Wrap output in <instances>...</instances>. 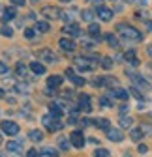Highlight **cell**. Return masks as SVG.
<instances>
[{
  "mask_svg": "<svg viewBox=\"0 0 152 157\" xmlns=\"http://www.w3.org/2000/svg\"><path fill=\"white\" fill-rule=\"evenodd\" d=\"M117 30H118V34L126 39V41H131V43H139L141 39H143V34L137 30V28H134V26H130V25H126V23H120L118 26H117Z\"/></svg>",
  "mask_w": 152,
  "mask_h": 157,
  "instance_id": "cell-1",
  "label": "cell"
},
{
  "mask_svg": "<svg viewBox=\"0 0 152 157\" xmlns=\"http://www.w3.org/2000/svg\"><path fill=\"white\" fill-rule=\"evenodd\" d=\"M75 64H77V67L83 69V71H92L98 64H102V60H96V58L92 60V58H86V56H77L75 58Z\"/></svg>",
  "mask_w": 152,
  "mask_h": 157,
  "instance_id": "cell-2",
  "label": "cell"
},
{
  "mask_svg": "<svg viewBox=\"0 0 152 157\" xmlns=\"http://www.w3.org/2000/svg\"><path fill=\"white\" fill-rule=\"evenodd\" d=\"M42 122H43V125L47 127V131H60L62 129V122L58 120V116H54V114H47V116H43L42 118Z\"/></svg>",
  "mask_w": 152,
  "mask_h": 157,
  "instance_id": "cell-3",
  "label": "cell"
},
{
  "mask_svg": "<svg viewBox=\"0 0 152 157\" xmlns=\"http://www.w3.org/2000/svg\"><path fill=\"white\" fill-rule=\"evenodd\" d=\"M36 56L40 58V60H43V62H47V64H54L58 58H56V54L53 52V51H49V49H40V51H36Z\"/></svg>",
  "mask_w": 152,
  "mask_h": 157,
  "instance_id": "cell-4",
  "label": "cell"
},
{
  "mask_svg": "<svg viewBox=\"0 0 152 157\" xmlns=\"http://www.w3.org/2000/svg\"><path fill=\"white\" fill-rule=\"evenodd\" d=\"M42 15L45 19H60L62 17V11L56 8V6H43L42 8Z\"/></svg>",
  "mask_w": 152,
  "mask_h": 157,
  "instance_id": "cell-5",
  "label": "cell"
},
{
  "mask_svg": "<svg viewBox=\"0 0 152 157\" xmlns=\"http://www.w3.org/2000/svg\"><path fill=\"white\" fill-rule=\"evenodd\" d=\"M70 142H71L73 148H83L85 146V136H83V133L81 131H73L70 135Z\"/></svg>",
  "mask_w": 152,
  "mask_h": 157,
  "instance_id": "cell-6",
  "label": "cell"
},
{
  "mask_svg": "<svg viewBox=\"0 0 152 157\" xmlns=\"http://www.w3.org/2000/svg\"><path fill=\"white\" fill-rule=\"evenodd\" d=\"M128 77L131 78V81H134L137 86H141V88H145V90H150V84L145 81V78L139 75V73H135V71H128Z\"/></svg>",
  "mask_w": 152,
  "mask_h": 157,
  "instance_id": "cell-7",
  "label": "cell"
},
{
  "mask_svg": "<svg viewBox=\"0 0 152 157\" xmlns=\"http://www.w3.org/2000/svg\"><path fill=\"white\" fill-rule=\"evenodd\" d=\"M2 131H4L6 135H11V136H15V135H19V125H17L15 122L8 120V122H2Z\"/></svg>",
  "mask_w": 152,
  "mask_h": 157,
  "instance_id": "cell-8",
  "label": "cell"
},
{
  "mask_svg": "<svg viewBox=\"0 0 152 157\" xmlns=\"http://www.w3.org/2000/svg\"><path fill=\"white\" fill-rule=\"evenodd\" d=\"M109 95H113V97H117V99H122V101H126L128 97H130V92L128 90H124V88H111L109 90Z\"/></svg>",
  "mask_w": 152,
  "mask_h": 157,
  "instance_id": "cell-9",
  "label": "cell"
},
{
  "mask_svg": "<svg viewBox=\"0 0 152 157\" xmlns=\"http://www.w3.org/2000/svg\"><path fill=\"white\" fill-rule=\"evenodd\" d=\"M58 45H60V49H62V51H66V52H73V51H75V47H77L73 39H68V37H62L60 41H58Z\"/></svg>",
  "mask_w": 152,
  "mask_h": 157,
  "instance_id": "cell-10",
  "label": "cell"
},
{
  "mask_svg": "<svg viewBox=\"0 0 152 157\" xmlns=\"http://www.w3.org/2000/svg\"><path fill=\"white\" fill-rule=\"evenodd\" d=\"M62 32L64 34H68V36H81L83 32H81V28H79V25H75V23H70V25H66L64 28H62Z\"/></svg>",
  "mask_w": 152,
  "mask_h": 157,
  "instance_id": "cell-11",
  "label": "cell"
},
{
  "mask_svg": "<svg viewBox=\"0 0 152 157\" xmlns=\"http://www.w3.org/2000/svg\"><path fill=\"white\" fill-rule=\"evenodd\" d=\"M79 109H81L83 112H90V110H92V105H90V97H88L86 94H83V95L79 97Z\"/></svg>",
  "mask_w": 152,
  "mask_h": 157,
  "instance_id": "cell-12",
  "label": "cell"
},
{
  "mask_svg": "<svg viewBox=\"0 0 152 157\" xmlns=\"http://www.w3.org/2000/svg\"><path fill=\"white\" fill-rule=\"evenodd\" d=\"M107 139L113 140V142H120V140H124V135H122L120 129H109L107 131Z\"/></svg>",
  "mask_w": 152,
  "mask_h": 157,
  "instance_id": "cell-13",
  "label": "cell"
},
{
  "mask_svg": "<svg viewBox=\"0 0 152 157\" xmlns=\"http://www.w3.org/2000/svg\"><path fill=\"white\" fill-rule=\"evenodd\" d=\"M66 75H68V78H70V81H73V82L77 84V86H85V84H86V81H85V78H83V77H77L73 69H66Z\"/></svg>",
  "mask_w": 152,
  "mask_h": 157,
  "instance_id": "cell-14",
  "label": "cell"
},
{
  "mask_svg": "<svg viewBox=\"0 0 152 157\" xmlns=\"http://www.w3.org/2000/svg\"><path fill=\"white\" fill-rule=\"evenodd\" d=\"M98 15H100L102 21H105V23L113 19V11H111L109 8H105V6H100V8H98Z\"/></svg>",
  "mask_w": 152,
  "mask_h": 157,
  "instance_id": "cell-15",
  "label": "cell"
},
{
  "mask_svg": "<svg viewBox=\"0 0 152 157\" xmlns=\"http://www.w3.org/2000/svg\"><path fill=\"white\" fill-rule=\"evenodd\" d=\"M94 125H96L98 129H102V131H109L111 129V122L107 120V118H98V120H94Z\"/></svg>",
  "mask_w": 152,
  "mask_h": 157,
  "instance_id": "cell-16",
  "label": "cell"
},
{
  "mask_svg": "<svg viewBox=\"0 0 152 157\" xmlns=\"http://www.w3.org/2000/svg\"><path fill=\"white\" fill-rule=\"evenodd\" d=\"M60 84H62V77H60V75H53V77L47 78V86L53 88V90H54V88H58Z\"/></svg>",
  "mask_w": 152,
  "mask_h": 157,
  "instance_id": "cell-17",
  "label": "cell"
},
{
  "mask_svg": "<svg viewBox=\"0 0 152 157\" xmlns=\"http://www.w3.org/2000/svg\"><path fill=\"white\" fill-rule=\"evenodd\" d=\"M49 112L54 114V116H58V118L64 116V109L60 107V103H51V105H49Z\"/></svg>",
  "mask_w": 152,
  "mask_h": 157,
  "instance_id": "cell-18",
  "label": "cell"
},
{
  "mask_svg": "<svg viewBox=\"0 0 152 157\" xmlns=\"http://www.w3.org/2000/svg\"><path fill=\"white\" fill-rule=\"evenodd\" d=\"M15 15H17V11H15L13 6H11V8H6V10H4V15H2V21L8 23V21H11V19H15Z\"/></svg>",
  "mask_w": 152,
  "mask_h": 157,
  "instance_id": "cell-19",
  "label": "cell"
},
{
  "mask_svg": "<svg viewBox=\"0 0 152 157\" xmlns=\"http://www.w3.org/2000/svg\"><path fill=\"white\" fill-rule=\"evenodd\" d=\"M88 34H90L92 37H98V39H100V36H102V28H100V25L90 23V26H88Z\"/></svg>",
  "mask_w": 152,
  "mask_h": 157,
  "instance_id": "cell-20",
  "label": "cell"
},
{
  "mask_svg": "<svg viewBox=\"0 0 152 157\" xmlns=\"http://www.w3.org/2000/svg\"><path fill=\"white\" fill-rule=\"evenodd\" d=\"M30 71L36 73V75H43V73H45V66L40 64V62H32V64H30Z\"/></svg>",
  "mask_w": 152,
  "mask_h": 157,
  "instance_id": "cell-21",
  "label": "cell"
},
{
  "mask_svg": "<svg viewBox=\"0 0 152 157\" xmlns=\"http://www.w3.org/2000/svg\"><path fill=\"white\" fill-rule=\"evenodd\" d=\"M28 139L34 140V142H42V140H43V133H42V131H38V129H34V131H30Z\"/></svg>",
  "mask_w": 152,
  "mask_h": 157,
  "instance_id": "cell-22",
  "label": "cell"
},
{
  "mask_svg": "<svg viewBox=\"0 0 152 157\" xmlns=\"http://www.w3.org/2000/svg\"><path fill=\"white\" fill-rule=\"evenodd\" d=\"M34 30H38V32H43V34H45V32H49V30H51V26H49V23H47V21H38Z\"/></svg>",
  "mask_w": 152,
  "mask_h": 157,
  "instance_id": "cell-23",
  "label": "cell"
},
{
  "mask_svg": "<svg viewBox=\"0 0 152 157\" xmlns=\"http://www.w3.org/2000/svg\"><path fill=\"white\" fill-rule=\"evenodd\" d=\"M40 155H42V157H56V155H58V150L43 148V150H40Z\"/></svg>",
  "mask_w": 152,
  "mask_h": 157,
  "instance_id": "cell-24",
  "label": "cell"
},
{
  "mask_svg": "<svg viewBox=\"0 0 152 157\" xmlns=\"http://www.w3.org/2000/svg\"><path fill=\"white\" fill-rule=\"evenodd\" d=\"M8 150L13 153H21L23 151V144L21 142H8Z\"/></svg>",
  "mask_w": 152,
  "mask_h": 157,
  "instance_id": "cell-25",
  "label": "cell"
},
{
  "mask_svg": "<svg viewBox=\"0 0 152 157\" xmlns=\"http://www.w3.org/2000/svg\"><path fill=\"white\" fill-rule=\"evenodd\" d=\"M105 41H107L111 47H115V49L120 45V43H118V37H117V36H113V34H107V36H105Z\"/></svg>",
  "mask_w": 152,
  "mask_h": 157,
  "instance_id": "cell-26",
  "label": "cell"
},
{
  "mask_svg": "<svg viewBox=\"0 0 152 157\" xmlns=\"http://www.w3.org/2000/svg\"><path fill=\"white\" fill-rule=\"evenodd\" d=\"M130 136H131V140H135V142H139V140L143 139V129H131Z\"/></svg>",
  "mask_w": 152,
  "mask_h": 157,
  "instance_id": "cell-27",
  "label": "cell"
},
{
  "mask_svg": "<svg viewBox=\"0 0 152 157\" xmlns=\"http://www.w3.org/2000/svg\"><path fill=\"white\" fill-rule=\"evenodd\" d=\"M102 67H103V69H111V67H113V58L103 56V58H102Z\"/></svg>",
  "mask_w": 152,
  "mask_h": 157,
  "instance_id": "cell-28",
  "label": "cell"
},
{
  "mask_svg": "<svg viewBox=\"0 0 152 157\" xmlns=\"http://www.w3.org/2000/svg\"><path fill=\"white\" fill-rule=\"evenodd\" d=\"M15 71H17V75H19V77H25V75H26V66L19 62V64L15 66Z\"/></svg>",
  "mask_w": 152,
  "mask_h": 157,
  "instance_id": "cell-29",
  "label": "cell"
},
{
  "mask_svg": "<svg viewBox=\"0 0 152 157\" xmlns=\"http://www.w3.org/2000/svg\"><path fill=\"white\" fill-rule=\"evenodd\" d=\"M131 124H134V120H131L130 116H122L120 118V125L122 127H131Z\"/></svg>",
  "mask_w": 152,
  "mask_h": 157,
  "instance_id": "cell-30",
  "label": "cell"
},
{
  "mask_svg": "<svg viewBox=\"0 0 152 157\" xmlns=\"http://www.w3.org/2000/svg\"><path fill=\"white\" fill-rule=\"evenodd\" d=\"M94 155H96V157H109L111 153H109V150H105V148H100V150H96V151H94Z\"/></svg>",
  "mask_w": 152,
  "mask_h": 157,
  "instance_id": "cell-31",
  "label": "cell"
},
{
  "mask_svg": "<svg viewBox=\"0 0 152 157\" xmlns=\"http://www.w3.org/2000/svg\"><path fill=\"white\" fill-rule=\"evenodd\" d=\"M0 34L6 36V37H11V36H13V30H11L10 26H2V28H0Z\"/></svg>",
  "mask_w": 152,
  "mask_h": 157,
  "instance_id": "cell-32",
  "label": "cell"
},
{
  "mask_svg": "<svg viewBox=\"0 0 152 157\" xmlns=\"http://www.w3.org/2000/svg\"><path fill=\"white\" fill-rule=\"evenodd\" d=\"M85 21H88V23H92V17H94V13L90 11V10H86V11H83V15H81Z\"/></svg>",
  "mask_w": 152,
  "mask_h": 157,
  "instance_id": "cell-33",
  "label": "cell"
},
{
  "mask_svg": "<svg viewBox=\"0 0 152 157\" xmlns=\"http://www.w3.org/2000/svg\"><path fill=\"white\" fill-rule=\"evenodd\" d=\"M58 144H60V150H68V148L71 146V142H68L66 139H60V140H58Z\"/></svg>",
  "mask_w": 152,
  "mask_h": 157,
  "instance_id": "cell-34",
  "label": "cell"
},
{
  "mask_svg": "<svg viewBox=\"0 0 152 157\" xmlns=\"http://www.w3.org/2000/svg\"><path fill=\"white\" fill-rule=\"evenodd\" d=\"M8 73V66L4 62H0V75H6Z\"/></svg>",
  "mask_w": 152,
  "mask_h": 157,
  "instance_id": "cell-35",
  "label": "cell"
},
{
  "mask_svg": "<svg viewBox=\"0 0 152 157\" xmlns=\"http://www.w3.org/2000/svg\"><path fill=\"white\" fill-rule=\"evenodd\" d=\"M34 34H36V32H34L32 28H26V30H25V36H26L28 39H32V37H34Z\"/></svg>",
  "mask_w": 152,
  "mask_h": 157,
  "instance_id": "cell-36",
  "label": "cell"
},
{
  "mask_svg": "<svg viewBox=\"0 0 152 157\" xmlns=\"http://www.w3.org/2000/svg\"><path fill=\"white\" fill-rule=\"evenodd\" d=\"M100 103H102L103 107H111V101L107 99V97H100Z\"/></svg>",
  "mask_w": 152,
  "mask_h": 157,
  "instance_id": "cell-37",
  "label": "cell"
},
{
  "mask_svg": "<svg viewBox=\"0 0 152 157\" xmlns=\"http://www.w3.org/2000/svg\"><path fill=\"white\" fill-rule=\"evenodd\" d=\"M131 94H134V95L137 97V99H143V95H141V92H139L137 88H131Z\"/></svg>",
  "mask_w": 152,
  "mask_h": 157,
  "instance_id": "cell-38",
  "label": "cell"
},
{
  "mask_svg": "<svg viewBox=\"0 0 152 157\" xmlns=\"http://www.w3.org/2000/svg\"><path fill=\"white\" fill-rule=\"evenodd\" d=\"M25 2H26V0H11L13 6H25Z\"/></svg>",
  "mask_w": 152,
  "mask_h": 157,
  "instance_id": "cell-39",
  "label": "cell"
},
{
  "mask_svg": "<svg viewBox=\"0 0 152 157\" xmlns=\"http://www.w3.org/2000/svg\"><path fill=\"white\" fill-rule=\"evenodd\" d=\"M28 157H34V155H40V150H28V153H26Z\"/></svg>",
  "mask_w": 152,
  "mask_h": 157,
  "instance_id": "cell-40",
  "label": "cell"
},
{
  "mask_svg": "<svg viewBox=\"0 0 152 157\" xmlns=\"http://www.w3.org/2000/svg\"><path fill=\"white\" fill-rule=\"evenodd\" d=\"M137 151H139V153H146V151H148V148H146L145 144H141V146L137 148Z\"/></svg>",
  "mask_w": 152,
  "mask_h": 157,
  "instance_id": "cell-41",
  "label": "cell"
},
{
  "mask_svg": "<svg viewBox=\"0 0 152 157\" xmlns=\"http://www.w3.org/2000/svg\"><path fill=\"white\" fill-rule=\"evenodd\" d=\"M90 2L96 6V8H100V6H103V0H90Z\"/></svg>",
  "mask_w": 152,
  "mask_h": 157,
  "instance_id": "cell-42",
  "label": "cell"
},
{
  "mask_svg": "<svg viewBox=\"0 0 152 157\" xmlns=\"http://www.w3.org/2000/svg\"><path fill=\"white\" fill-rule=\"evenodd\" d=\"M126 110H128V105H122V107H120V112H122V114H124V112H126Z\"/></svg>",
  "mask_w": 152,
  "mask_h": 157,
  "instance_id": "cell-43",
  "label": "cell"
},
{
  "mask_svg": "<svg viewBox=\"0 0 152 157\" xmlns=\"http://www.w3.org/2000/svg\"><path fill=\"white\" fill-rule=\"evenodd\" d=\"M2 97H4V92H2V90H0V99H2Z\"/></svg>",
  "mask_w": 152,
  "mask_h": 157,
  "instance_id": "cell-44",
  "label": "cell"
},
{
  "mask_svg": "<svg viewBox=\"0 0 152 157\" xmlns=\"http://www.w3.org/2000/svg\"><path fill=\"white\" fill-rule=\"evenodd\" d=\"M60 2H66V4H68V2H71V0H60Z\"/></svg>",
  "mask_w": 152,
  "mask_h": 157,
  "instance_id": "cell-45",
  "label": "cell"
},
{
  "mask_svg": "<svg viewBox=\"0 0 152 157\" xmlns=\"http://www.w3.org/2000/svg\"><path fill=\"white\" fill-rule=\"evenodd\" d=\"M139 2H141V4H146V0H139Z\"/></svg>",
  "mask_w": 152,
  "mask_h": 157,
  "instance_id": "cell-46",
  "label": "cell"
},
{
  "mask_svg": "<svg viewBox=\"0 0 152 157\" xmlns=\"http://www.w3.org/2000/svg\"><path fill=\"white\" fill-rule=\"evenodd\" d=\"M0 144H2V135H0Z\"/></svg>",
  "mask_w": 152,
  "mask_h": 157,
  "instance_id": "cell-47",
  "label": "cell"
},
{
  "mask_svg": "<svg viewBox=\"0 0 152 157\" xmlns=\"http://www.w3.org/2000/svg\"><path fill=\"white\" fill-rule=\"evenodd\" d=\"M32 2H38V0H32Z\"/></svg>",
  "mask_w": 152,
  "mask_h": 157,
  "instance_id": "cell-48",
  "label": "cell"
}]
</instances>
